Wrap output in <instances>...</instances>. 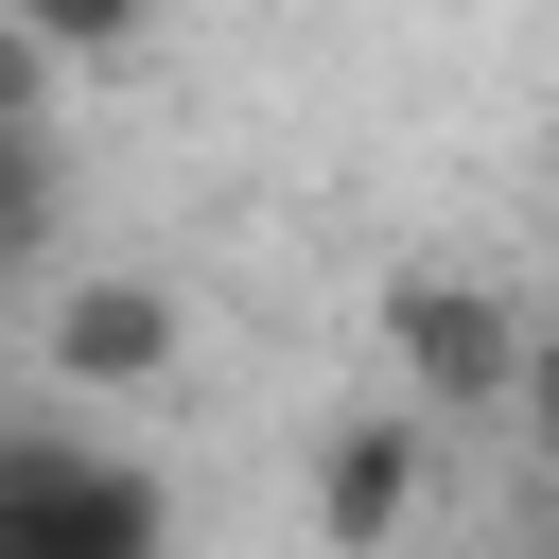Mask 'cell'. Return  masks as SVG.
Instances as JSON below:
<instances>
[{
    "label": "cell",
    "instance_id": "obj_1",
    "mask_svg": "<svg viewBox=\"0 0 559 559\" xmlns=\"http://www.w3.org/2000/svg\"><path fill=\"white\" fill-rule=\"evenodd\" d=\"M0 559H175V489L70 419H0Z\"/></svg>",
    "mask_w": 559,
    "mask_h": 559
},
{
    "label": "cell",
    "instance_id": "obj_2",
    "mask_svg": "<svg viewBox=\"0 0 559 559\" xmlns=\"http://www.w3.org/2000/svg\"><path fill=\"white\" fill-rule=\"evenodd\" d=\"M384 367L419 419H507L524 402V314L489 280H384Z\"/></svg>",
    "mask_w": 559,
    "mask_h": 559
},
{
    "label": "cell",
    "instance_id": "obj_3",
    "mask_svg": "<svg viewBox=\"0 0 559 559\" xmlns=\"http://www.w3.org/2000/svg\"><path fill=\"white\" fill-rule=\"evenodd\" d=\"M419 489H437V419H419V402H367V419L314 437V542H332V559H384V542L419 524Z\"/></svg>",
    "mask_w": 559,
    "mask_h": 559
},
{
    "label": "cell",
    "instance_id": "obj_4",
    "mask_svg": "<svg viewBox=\"0 0 559 559\" xmlns=\"http://www.w3.org/2000/svg\"><path fill=\"white\" fill-rule=\"evenodd\" d=\"M175 349H192L175 280H70V297H52V384H70V402H140Z\"/></svg>",
    "mask_w": 559,
    "mask_h": 559
},
{
    "label": "cell",
    "instance_id": "obj_5",
    "mask_svg": "<svg viewBox=\"0 0 559 559\" xmlns=\"http://www.w3.org/2000/svg\"><path fill=\"white\" fill-rule=\"evenodd\" d=\"M0 17H17L52 70H122V52L157 35V0H0Z\"/></svg>",
    "mask_w": 559,
    "mask_h": 559
},
{
    "label": "cell",
    "instance_id": "obj_6",
    "mask_svg": "<svg viewBox=\"0 0 559 559\" xmlns=\"http://www.w3.org/2000/svg\"><path fill=\"white\" fill-rule=\"evenodd\" d=\"M35 227H52V140H0V280L35 262Z\"/></svg>",
    "mask_w": 559,
    "mask_h": 559
},
{
    "label": "cell",
    "instance_id": "obj_7",
    "mask_svg": "<svg viewBox=\"0 0 559 559\" xmlns=\"http://www.w3.org/2000/svg\"><path fill=\"white\" fill-rule=\"evenodd\" d=\"M52 87H70V70H52V52L0 17V140H52Z\"/></svg>",
    "mask_w": 559,
    "mask_h": 559
},
{
    "label": "cell",
    "instance_id": "obj_8",
    "mask_svg": "<svg viewBox=\"0 0 559 559\" xmlns=\"http://www.w3.org/2000/svg\"><path fill=\"white\" fill-rule=\"evenodd\" d=\"M524 437L559 454V332H524Z\"/></svg>",
    "mask_w": 559,
    "mask_h": 559
},
{
    "label": "cell",
    "instance_id": "obj_9",
    "mask_svg": "<svg viewBox=\"0 0 559 559\" xmlns=\"http://www.w3.org/2000/svg\"><path fill=\"white\" fill-rule=\"evenodd\" d=\"M542 542H559V524H542Z\"/></svg>",
    "mask_w": 559,
    "mask_h": 559
}]
</instances>
